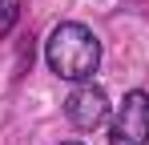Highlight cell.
<instances>
[{
    "mask_svg": "<svg viewBox=\"0 0 149 145\" xmlns=\"http://www.w3.org/2000/svg\"><path fill=\"white\" fill-rule=\"evenodd\" d=\"M45 61H49V69L61 81H89L101 65V40H97L93 28H85L77 20H65L49 32Z\"/></svg>",
    "mask_w": 149,
    "mask_h": 145,
    "instance_id": "1",
    "label": "cell"
},
{
    "mask_svg": "<svg viewBox=\"0 0 149 145\" xmlns=\"http://www.w3.org/2000/svg\"><path fill=\"white\" fill-rule=\"evenodd\" d=\"M149 141V93L133 89L125 93L117 117L109 125V145H145Z\"/></svg>",
    "mask_w": 149,
    "mask_h": 145,
    "instance_id": "2",
    "label": "cell"
},
{
    "mask_svg": "<svg viewBox=\"0 0 149 145\" xmlns=\"http://www.w3.org/2000/svg\"><path fill=\"white\" fill-rule=\"evenodd\" d=\"M65 117L73 121V129H81V133L101 129V125L109 121V97H105V89H97V85H77L73 93H69V101H65Z\"/></svg>",
    "mask_w": 149,
    "mask_h": 145,
    "instance_id": "3",
    "label": "cell"
},
{
    "mask_svg": "<svg viewBox=\"0 0 149 145\" xmlns=\"http://www.w3.org/2000/svg\"><path fill=\"white\" fill-rule=\"evenodd\" d=\"M16 24V0H0V36H8Z\"/></svg>",
    "mask_w": 149,
    "mask_h": 145,
    "instance_id": "4",
    "label": "cell"
},
{
    "mask_svg": "<svg viewBox=\"0 0 149 145\" xmlns=\"http://www.w3.org/2000/svg\"><path fill=\"white\" fill-rule=\"evenodd\" d=\"M61 145H85V141H61Z\"/></svg>",
    "mask_w": 149,
    "mask_h": 145,
    "instance_id": "5",
    "label": "cell"
}]
</instances>
